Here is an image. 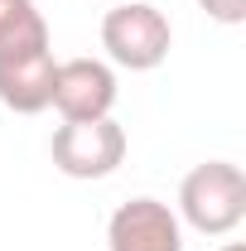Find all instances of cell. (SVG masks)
Wrapping results in <instances>:
<instances>
[{
  "mask_svg": "<svg viewBox=\"0 0 246 251\" xmlns=\"http://www.w3.org/2000/svg\"><path fill=\"white\" fill-rule=\"evenodd\" d=\"M246 218V174L232 159L193 164L179 184V222L203 237H227Z\"/></svg>",
  "mask_w": 246,
  "mask_h": 251,
  "instance_id": "6da1fadb",
  "label": "cell"
},
{
  "mask_svg": "<svg viewBox=\"0 0 246 251\" xmlns=\"http://www.w3.org/2000/svg\"><path fill=\"white\" fill-rule=\"evenodd\" d=\"M101 49L116 68L130 73H154L159 63L169 58L174 49V29L164 20L159 5L145 0H116L106 15H101Z\"/></svg>",
  "mask_w": 246,
  "mask_h": 251,
  "instance_id": "7a4b0ae2",
  "label": "cell"
},
{
  "mask_svg": "<svg viewBox=\"0 0 246 251\" xmlns=\"http://www.w3.org/2000/svg\"><path fill=\"white\" fill-rule=\"evenodd\" d=\"M49 155L68 179H106L125 164V130L116 116L101 121H63L49 140Z\"/></svg>",
  "mask_w": 246,
  "mask_h": 251,
  "instance_id": "3957f363",
  "label": "cell"
},
{
  "mask_svg": "<svg viewBox=\"0 0 246 251\" xmlns=\"http://www.w3.org/2000/svg\"><path fill=\"white\" fill-rule=\"evenodd\" d=\"M53 44H20V49H0V101L20 116H39L53 101Z\"/></svg>",
  "mask_w": 246,
  "mask_h": 251,
  "instance_id": "277c9868",
  "label": "cell"
},
{
  "mask_svg": "<svg viewBox=\"0 0 246 251\" xmlns=\"http://www.w3.org/2000/svg\"><path fill=\"white\" fill-rule=\"evenodd\" d=\"M106 251H184V222L159 198H130L106 222Z\"/></svg>",
  "mask_w": 246,
  "mask_h": 251,
  "instance_id": "5b68a950",
  "label": "cell"
},
{
  "mask_svg": "<svg viewBox=\"0 0 246 251\" xmlns=\"http://www.w3.org/2000/svg\"><path fill=\"white\" fill-rule=\"evenodd\" d=\"M63 121H101L116 106V73L101 58H68L53 73V101Z\"/></svg>",
  "mask_w": 246,
  "mask_h": 251,
  "instance_id": "8992f818",
  "label": "cell"
},
{
  "mask_svg": "<svg viewBox=\"0 0 246 251\" xmlns=\"http://www.w3.org/2000/svg\"><path fill=\"white\" fill-rule=\"evenodd\" d=\"M44 39H49V25L34 0H0V49L44 44Z\"/></svg>",
  "mask_w": 246,
  "mask_h": 251,
  "instance_id": "52a82bcc",
  "label": "cell"
},
{
  "mask_svg": "<svg viewBox=\"0 0 246 251\" xmlns=\"http://www.w3.org/2000/svg\"><path fill=\"white\" fill-rule=\"evenodd\" d=\"M203 10H208V20L217 25H242L246 20V0H198Z\"/></svg>",
  "mask_w": 246,
  "mask_h": 251,
  "instance_id": "ba28073f",
  "label": "cell"
},
{
  "mask_svg": "<svg viewBox=\"0 0 246 251\" xmlns=\"http://www.w3.org/2000/svg\"><path fill=\"white\" fill-rule=\"evenodd\" d=\"M222 251H246V247H242V242H227V247H222Z\"/></svg>",
  "mask_w": 246,
  "mask_h": 251,
  "instance_id": "9c48e42d",
  "label": "cell"
},
{
  "mask_svg": "<svg viewBox=\"0 0 246 251\" xmlns=\"http://www.w3.org/2000/svg\"><path fill=\"white\" fill-rule=\"evenodd\" d=\"M111 5H116V0H111Z\"/></svg>",
  "mask_w": 246,
  "mask_h": 251,
  "instance_id": "30bf717a",
  "label": "cell"
}]
</instances>
